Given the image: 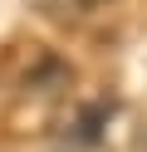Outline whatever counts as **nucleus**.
<instances>
[{"instance_id":"nucleus-2","label":"nucleus","mask_w":147,"mask_h":152,"mask_svg":"<svg viewBox=\"0 0 147 152\" xmlns=\"http://www.w3.org/2000/svg\"><path fill=\"white\" fill-rule=\"evenodd\" d=\"M49 10L54 15H69V20H74V15H93V10H103L108 0H44Z\"/></svg>"},{"instance_id":"nucleus-1","label":"nucleus","mask_w":147,"mask_h":152,"mask_svg":"<svg viewBox=\"0 0 147 152\" xmlns=\"http://www.w3.org/2000/svg\"><path fill=\"white\" fill-rule=\"evenodd\" d=\"M103 123H108V108H78L59 128V152H93L103 137Z\"/></svg>"}]
</instances>
